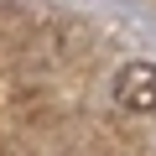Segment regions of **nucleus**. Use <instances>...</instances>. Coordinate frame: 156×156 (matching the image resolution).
<instances>
[{
    "mask_svg": "<svg viewBox=\"0 0 156 156\" xmlns=\"http://www.w3.org/2000/svg\"><path fill=\"white\" fill-rule=\"evenodd\" d=\"M115 99H120L125 109L151 115V109H156V62H146V57L125 62V68H120V78H115Z\"/></svg>",
    "mask_w": 156,
    "mask_h": 156,
    "instance_id": "f257e3e1",
    "label": "nucleus"
}]
</instances>
